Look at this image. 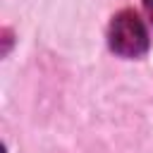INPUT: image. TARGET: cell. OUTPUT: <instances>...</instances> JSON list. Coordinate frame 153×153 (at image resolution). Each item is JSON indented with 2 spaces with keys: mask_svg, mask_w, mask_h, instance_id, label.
<instances>
[{
  "mask_svg": "<svg viewBox=\"0 0 153 153\" xmlns=\"http://www.w3.org/2000/svg\"><path fill=\"white\" fill-rule=\"evenodd\" d=\"M110 48L122 57H139L148 50V31L136 12L124 10L110 22Z\"/></svg>",
  "mask_w": 153,
  "mask_h": 153,
  "instance_id": "6da1fadb",
  "label": "cell"
},
{
  "mask_svg": "<svg viewBox=\"0 0 153 153\" xmlns=\"http://www.w3.org/2000/svg\"><path fill=\"white\" fill-rule=\"evenodd\" d=\"M143 7H146V14H148V19L153 22V0H143Z\"/></svg>",
  "mask_w": 153,
  "mask_h": 153,
  "instance_id": "7a4b0ae2",
  "label": "cell"
}]
</instances>
